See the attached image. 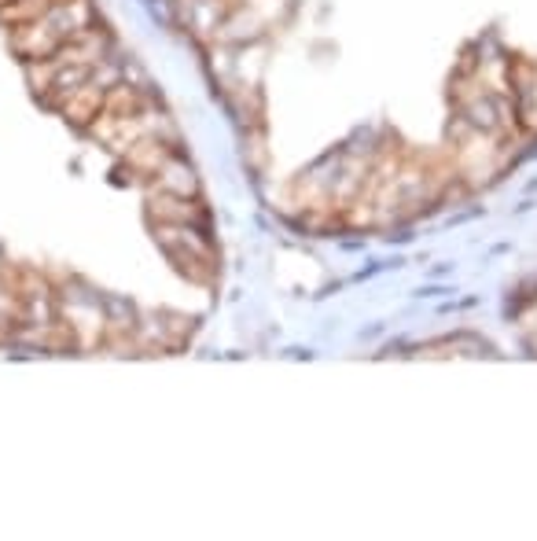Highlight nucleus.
Masks as SVG:
<instances>
[{
  "instance_id": "5",
  "label": "nucleus",
  "mask_w": 537,
  "mask_h": 541,
  "mask_svg": "<svg viewBox=\"0 0 537 541\" xmlns=\"http://www.w3.org/2000/svg\"><path fill=\"white\" fill-rule=\"evenodd\" d=\"M148 188H155V192H173V195H184V199H199V177H195V169L188 166L177 151H173L169 159L151 174Z\"/></svg>"
},
{
  "instance_id": "2",
  "label": "nucleus",
  "mask_w": 537,
  "mask_h": 541,
  "mask_svg": "<svg viewBox=\"0 0 537 541\" xmlns=\"http://www.w3.org/2000/svg\"><path fill=\"white\" fill-rule=\"evenodd\" d=\"M148 218L155 225H202V206L195 199H184V195H173V192H155L148 188Z\"/></svg>"
},
{
  "instance_id": "10",
  "label": "nucleus",
  "mask_w": 537,
  "mask_h": 541,
  "mask_svg": "<svg viewBox=\"0 0 537 541\" xmlns=\"http://www.w3.org/2000/svg\"><path fill=\"white\" fill-rule=\"evenodd\" d=\"M22 66H26V81H30V89H34L37 99L52 89L55 74H60V63H55V55H45V59H26Z\"/></svg>"
},
{
  "instance_id": "6",
  "label": "nucleus",
  "mask_w": 537,
  "mask_h": 541,
  "mask_svg": "<svg viewBox=\"0 0 537 541\" xmlns=\"http://www.w3.org/2000/svg\"><path fill=\"white\" fill-rule=\"evenodd\" d=\"M104 96H107V92L99 89V85H96L92 78H89V81H85L78 92H70V96H67V104L60 107L63 122L85 133V129L92 125V118L99 115V111H104Z\"/></svg>"
},
{
  "instance_id": "4",
  "label": "nucleus",
  "mask_w": 537,
  "mask_h": 541,
  "mask_svg": "<svg viewBox=\"0 0 537 541\" xmlns=\"http://www.w3.org/2000/svg\"><path fill=\"white\" fill-rule=\"evenodd\" d=\"M45 22L52 26V34L60 41H70L74 34L96 26V8H92V0H55L48 8Z\"/></svg>"
},
{
  "instance_id": "8",
  "label": "nucleus",
  "mask_w": 537,
  "mask_h": 541,
  "mask_svg": "<svg viewBox=\"0 0 537 541\" xmlns=\"http://www.w3.org/2000/svg\"><path fill=\"white\" fill-rule=\"evenodd\" d=\"M228 11H232V0H195L192 8L181 11V19H184V26H188V30H192L195 37L210 41V37H217V30L225 26Z\"/></svg>"
},
{
  "instance_id": "1",
  "label": "nucleus",
  "mask_w": 537,
  "mask_h": 541,
  "mask_svg": "<svg viewBox=\"0 0 537 541\" xmlns=\"http://www.w3.org/2000/svg\"><path fill=\"white\" fill-rule=\"evenodd\" d=\"M107 52H111V34L104 26H89V30L63 41L52 55L60 66H96L99 59H107Z\"/></svg>"
},
{
  "instance_id": "9",
  "label": "nucleus",
  "mask_w": 537,
  "mask_h": 541,
  "mask_svg": "<svg viewBox=\"0 0 537 541\" xmlns=\"http://www.w3.org/2000/svg\"><path fill=\"white\" fill-rule=\"evenodd\" d=\"M52 4L55 0H4V4H0V26H4V30H15L22 22H37V19L48 15Z\"/></svg>"
},
{
  "instance_id": "7",
  "label": "nucleus",
  "mask_w": 537,
  "mask_h": 541,
  "mask_svg": "<svg viewBox=\"0 0 537 541\" xmlns=\"http://www.w3.org/2000/svg\"><path fill=\"white\" fill-rule=\"evenodd\" d=\"M169 155H173V144H169V140H162V136L148 133V136H140L137 144L122 155V162H125L129 174H144V177L151 181V174H155V169L162 166L166 159H169Z\"/></svg>"
},
{
  "instance_id": "3",
  "label": "nucleus",
  "mask_w": 537,
  "mask_h": 541,
  "mask_svg": "<svg viewBox=\"0 0 537 541\" xmlns=\"http://www.w3.org/2000/svg\"><path fill=\"white\" fill-rule=\"evenodd\" d=\"M8 45L26 63V59H45V55H52L63 41L52 34V26L45 19H37V22H22L15 30H8Z\"/></svg>"
}]
</instances>
